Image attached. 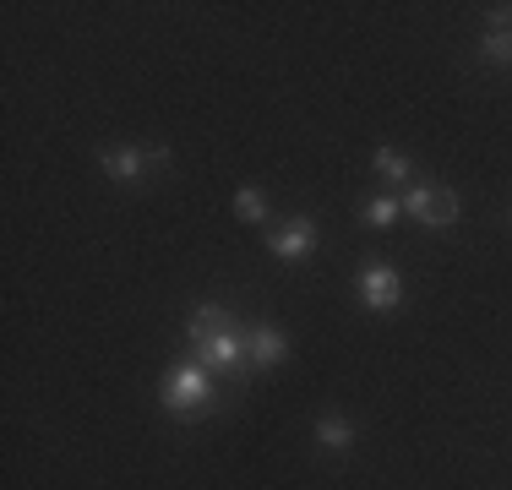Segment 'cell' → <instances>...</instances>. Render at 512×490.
<instances>
[{
	"instance_id": "1",
	"label": "cell",
	"mask_w": 512,
	"mask_h": 490,
	"mask_svg": "<svg viewBox=\"0 0 512 490\" xmlns=\"http://www.w3.org/2000/svg\"><path fill=\"white\" fill-rule=\"evenodd\" d=\"M158 398H164V409L175 414V420H197L218 403V387H213V371H202L197 360H180L175 371L164 376V387H158Z\"/></svg>"
},
{
	"instance_id": "2",
	"label": "cell",
	"mask_w": 512,
	"mask_h": 490,
	"mask_svg": "<svg viewBox=\"0 0 512 490\" xmlns=\"http://www.w3.org/2000/svg\"><path fill=\"white\" fill-rule=\"evenodd\" d=\"M404 213L414 218V224H425V229H453L458 224V196L447 191V186H409L404 191Z\"/></svg>"
},
{
	"instance_id": "3",
	"label": "cell",
	"mask_w": 512,
	"mask_h": 490,
	"mask_svg": "<svg viewBox=\"0 0 512 490\" xmlns=\"http://www.w3.org/2000/svg\"><path fill=\"white\" fill-rule=\"evenodd\" d=\"M191 360H197L202 371H213V376H246V371H251V360H246V333H240V327H229V333L197 343V349H191Z\"/></svg>"
},
{
	"instance_id": "4",
	"label": "cell",
	"mask_w": 512,
	"mask_h": 490,
	"mask_svg": "<svg viewBox=\"0 0 512 490\" xmlns=\"http://www.w3.org/2000/svg\"><path fill=\"white\" fill-rule=\"evenodd\" d=\"M99 164H104L109 180H120V186H137L148 169H164V164H169V147H148V153H142V147H126V142H120V147H104Z\"/></svg>"
},
{
	"instance_id": "5",
	"label": "cell",
	"mask_w": 512,
	"mask_h": 490,
	"mask_svg": "<svg viewBox=\"0 0 512 490\" xmlns=\"http://www.w3.org/2000/svg\"><path fill=\"white\" fill-rule=\"evenodd\" d=\"M360 300L387 316V311H398V300H404V284H398V273L387 262H365L360 267Z\"/></svg>"
},
{
	"instance_id": "6",
	"label": "cell",
	"mask_w": 512,
	"mask_h": 490,
	"mask_svg": "<svg viewBox=\"0 0 512 490\" xmlns=\"http://www.w3.org/2000/svg\"><path fill=\"white\" fill-rule=\"evenodd\" d=\"M267 251L284 256V262H306V256L316 251V224L311 218H289V224L267 229Z\"/></svg>"
},
{
	"instance_id": "7",
	"label": "cell",
	"mask_w": 512,
	"mask_h": 490,
	"mask_svg": "<svg viewBox=\"0 0 512 490\" xmlns=\"http://www.w3.org/2000/svg\"><path fill=\"white\" fill-rule=\"evenodd\" d=\"M246 360H251V371H273V365H284L289 360V338L278 333V327H251L246 333Z\"/></svg>"
},
{
	"instance_id": "8",
	"label": "cell",
	"mask_w": 512,
	"mask_h": 490,
	"mask_svg": "<svg viewBox=\"0 0 512 490\" xmlns=\"http://www.w3.org/2000/svg\"><path fill=\"white\" fill-rule=\"evenodd\" d=\"M229 311L224 305H197V311H191V327H186V338H191V349H197V343H207V338H218V333H229Z\"/></svg>"
},
{
	"instance_id": "9",
	"label": "cell",
	"mask_w": 512,
	"mask_h": 490,
	"mask_svg": "<svg viewBox=\"0 0 512 490\" xmlns=\"http://www.w3.org/2000/svg\"><path fill=\"white\" fill-rule=\"evenodd\" d=\"M371 169L382 180H393V186H409L414 180V169H409V158L398 153V147H376V158H371Z\"/></svg>"
},
{
	"instance_id": "10",
	"label": "cell",
	"mask_w": 512,
	"mask_h": 490,
	"mask_svg": "<svg viewBox=\"0 0 512 490\" xmlns=\"http://www.w3.org/2000/svg\"><path fill=\"white\" fill-rule=\"evenodd\" d=\"M480 55H485V66H512V28H491V33H485Z\"/></svg>"
},
{
	"instance_id": "11",
	"label": "cell",
	"mask_w": 512,
	"mask_h": 490,
	"mask_svg": "<svg viewBox=\"0 0 512 490\" xmlns=\"http://www.w3.org/2000/svg\"><path fill=\"white\" fill-rule=\"evenodd\" d=\"M316 441H322L327 452H338V458H344V452H349V441H355V431H349L344 420H333V414H327V420L316 425Z\"/></svg>"
},
{
	"instance_id": "12",
	"label": "cell",
	"mask_w": 512,
	"mask_h": 490,
	"mask_svg": "<svg viewBox=\"0 0 512 490\" xmlns=\"http://www.w3.org/2000/svg\"><path fill=\"white\" fill-rule=\"evenodd\" d=\"M235 213H240V224H267V196L256 191V186H240Z\"/></svg>"
},
{
	"instance_id": "13",
	"label": "cell",
	"mask_w": 512,
	"mask_h": 490,
	"mask_svg": "<svg viewBox=\"0 0 512 490\" xmlns=\"http://www.w3.org/2000/svg\"><path fill=\"white\" fill-rule=\"evenodd\" d=\"M398 213H404V202H398V196H371V202H365V224H376V229L398 224Z\"/></svg>"
},
{
	"instance_id": "14",
	"label": "cell",
	"mask_w": 512,
	"mask_h": 490,
	"mask_svg": "<svg viewBox=\"0 0 512 490\" xmlns=\"http://www.w3.org/2000/svg\"><path fill=\"white\" fill-rule=\"evenodd\" d=\"M507 17H512V6H507Z\"/></svg>"
}]
</instances>
